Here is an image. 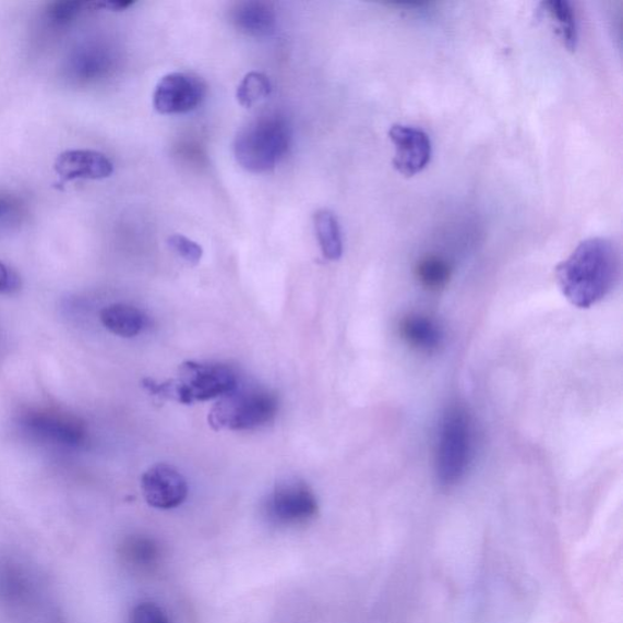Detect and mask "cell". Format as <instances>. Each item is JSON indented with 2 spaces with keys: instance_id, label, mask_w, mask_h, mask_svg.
Returning <instances> with one entry per match:
<instances>
[{
  "instance_id": "44dd1931",
  "label": "cell",
  "mask_w": 623,
  "mask_h": 623,
  "mask_svg": "<svg viewBox=\"0 0 623 623\" xmlns=\"http://www.w3.org/2000/svg\"><path fill=\"white\" fill-rule=\"evenodd\" d=\"M167 242L177 255L190 263V265L195 266L203 259V248L182 235H173L168 238Z\"/></svg>"
},
{
  "instance_id": "d6986e66",
  "label": "cell",
  "mask_w": 623,
  "mask_h": 623,
  "mask_svg": "<svg viewBox=\"0 0 623 623\" xmlns=\"http://www.w3.org/2000/svg\"><path fill=\"white\" fill-rule=\"evenodd\" d=\"M416 273L422 287L439 290L446 287L452 269L447 261L438 256H429L418 263Z\"/></svg>"
},
{
  "instance_id": "7c38bea8",
  "label": "cell",
  "mask_w": 623,
  "mask_h": 623,
  "mask_svg": "<svg viewBox=\"0 0 623 623\" xmlns=\"http://www.w3.org/2000/svg\"><path fill=\"white\" fill-rule=\"evenodd\" d=\"M26 426L35 434L63 445L77 446L84 439V430L77 420L50 414L31 415Z\"/></svg>"
},
{
  "instance_id": "8992f818",
  "label": "cell",
  "mask_w": 623,
  "mask_h": 623,
  "mask_svg": "<svg viewBox=\"0 0 623 623\" xmlns=\"http://www.w3.org/2000/svg\"><path fill=\"white\" fill-rule=\"evenodd\" d=\"M266 512L271 522L278 525H304L319 514V501L308 483L287 480L279 482L268 495Z\"/></svg>"
},
{
  "instance_id": "4fadbf2b",
  "label": "cell",
  "mask_w": 623,
  "mask_h": 623,
  "mask_svg": "<svg viewBox=\"0 0 623 623\" xmlns=\"http://www.w3.org/2000/svg\"><path fill=\"white\" fill-rule=\"evenodd\" d=\"M399 334L410 347L421 352H435L443 343L442 327L428 315H407L399 324Z\"/></svg>"
},
{
  "instance_id": "ba28073f",
  "label": "cell",
  "mask_w": 623,
  "mask_h": 623,
  "mask_svg": "<svg viewBox=\"0 0 623 623\" xmlns=\"http://www.w3.org/2000/svg\"><path fill=\"white\" fill-rule=\"evenodd\" d=\"M395 145L394 167L406 177L424 171L431 160L432 144L427 132L414 125L394 124L388 131Z\"/></svg>"
},
{
  "instance_id": "277c9868",
  "label": "cell",
  "mask_w": 623,
  "mask_h": 623,
  "mask_svg": "<svg viewBox=\"0 0 623 623\" xmlns=\"http://www.w3.org/2000/svg\"><path fill=\"white\" fill-rule=\"evenodd\" d=\"M472 454V428L467 410L459 406L443 416L435 453L436 478L442 486L457 484L469 469Z\"/></svg>"
},
{
  "instance_id": "603a6c76",
  "label": "cell",
  "mask_w": 623,
  "mask_h": 623,
  "mask_svg": "<svg viewBox=\"0 0 623 623\" xmlns=\"http://www.w3.org/2000/svg\"><path fill=\"white\" fill-rule=\"evenodd\" d=\"M21 280L17 274L0 262V293L10 295L19 291Z\"/></svg>"
},
{
  "instance_id": "8fae6325",
  "label": "cell",
  "mask_w": 623,
  "mask_h": 623,
  "mask_svg": "<svg viewBox=\"0 0 623 623\" xmlns=\"http://www.w3.org/2000/svg\"><path fill=\"white\" fill-rule=\"evenodd\" d=\"M230 17L237 29L250 37H269L277 28L276 13L268 3H237L231 10Z\"/></svg>"
},
{
  "instance_id": "3957f363",
  "label": "cell",
  "mask_w": 623,
  "mask_h": 623,
  "mask_svg": "<svg viewBox=\"0 0 623 623\" xmlns=\"http://www.w3.org/2000/svg\"><path fill=\"white\" fill-rule=\"evenodd\" d=\"M144 386L154 395L190 405L196 400L225 397L239 385L236 372L226 364L188 362L181 367L178 379L164 384L145 380Z\"/></svg>"
},
{
  "instance_id": "2e32d148",
  "label": "cell",
  "mask_w": 623,
  "mask_h": 623,
  "mask_svg": "<svg viewBox=\"0 0 623 623\" xmlns=\"http://www.w3.org/2000/svg\"><path fill=\"white\" fill-rule=\"evenodd\" d=\"M314 228L323 256L330 261H339L344 252V242L339 220L334 213L326 208L316 211Z\"/></svg>"
},
{
  "instance_id": "30bf717a",
  "label": "cell",
  "mask_w": 623,
  "mask_h": 623,
  "mask_svg": "<svg viewBox=\"0 0 623 623\" xmlns=\"http://www.w3.org/2000/svg\"><path fill=\"white\" fill-rule=\"evenodd\" d=\"M60 183L91 179L100 181L113 173V165L107 155L95 151H68L61 153L55 163Z\"/></svg>"
},
{
  "instance_id": "cb8c5ba5",
  "label": "cell",
  "mask_w": 623,
  "mask_h": 623,
  "mask_svg": "<svg viewBox=\"0 0 623 623\" xmlns=\"http://www.w3.org/2000/svg\"><path fill=\"white\" fill-rule=\"evenodd\" d=\"M135 2L133 0H113V2L107 3H93L95 8H103L111 10V12H124V10L133 7Z\"/></svg>"
},
{
  "instance_id": "9c48e42d",
  "label": "cell",
  "mask_w": 623,
  "mask_h": 623,
  "mask_svg": "<svg viewBox=\"0 0 623 623\" xmlns=\"http://www.w3.org/2000/svg\"><path fill=\"white\" fill-rule=\"evenodd\" d=\"M142 491L146 503L153 508L175 510L187 500L188 483L175 467L160 463L144 472Z\"/></svg>"
},
{
  "instance_id": "7a4b0ae2",
  "label": "cell",
  "mask_w": 623,
  "mask_h": 623,
  "mask_svg": "<svg viewBox=\"0 0 623 623\" xmlns=\"http://www.w3.org/2000/svg\"><path fill=\"white\" fill-rule=\"evenodd\" d=\"M291 129L278 113H267L252 120L239 131L235 141L238 164L251 173H266L287 155Z\"/></svg>"
},
{
  "instance_id": "d4e9b609",
  "label": "cell",
  "mask_w": 623,
  "mask_h": 623,
  "mask_svg": "<svg viewBox=\"0 0 623 623\" xmlns=\"http://www.w3.org/2000/svg\"><path fill=\"white\" fill-rule=\"evenodd\" d=\"M14 202L5 195H0V219L8 216L14 209Z\"/></svg>"
},
{
  "instance_id": "5b68a950",
  "label": "cell",
  "mask_w": 623,
  "mask_h": 623,
  "mask_svg": "<svg viewBox=\"0 0 623 623\" xmlns=\"http://www.w3.org/2000/svg\"><path fill=\"white\" fill-rule=\"evenodd\" d=\"M279 400L269 390L236 388L211 410L209 424L216 430H255L276 419Z\"/></svg>"
},
{
  "instance_id": "52a82bcc",
  "label": "cell",
  "mask_w": 623,
  "mask_h": 623,
  "mask_svg": "<svg viewBox=\"0 0 623 623\" xmlns=\"http://www.w3.org/2000/svg\"><path fill=\"white\" fill-rule=\"evenodd\" d=\"M206 97V84L185 72H172L158 81L153 105L161 115H184L196 110Z\"/></svg>"
},
{
  "instance_id": "ac0fdd59",
  "label": "cell",
  "mask_w": 623,
  "mask_h": 623,
  "mask_svg": "<svg viewBox=\"0 0 623 623\" xmlns=\"http://www.w3.org/2000/svg\"><path fill=\"white\" fill-rule=\"evenodd\" d=\"M272 93V83L265 73L251 71L242 79L237 88V99L242 108L251 109Z\"/></svg>"
},
{
  "instance_id": "6da1fadb",
  "label": "cell",
  "mask_w": 623,
  "mask_h": 623,
  "mask_svg": "<svg viewBox=\"0 0 623 623\" xmlns=\"http://www.w3.org/2000/svg\"><path fill=\"white\" fill-rule=\"evenodd\" d=\"M620 269L616 247L606 238H590L556 267V281L570 303L590 309L615 288Z\"/></svg>"
},
{
  "instance_id": "e0dca14e",
  "label": "cell",
  "mask_w": 623,
  "mask_h": 623,
  "mask_svg": "<svg viewBox=\"0 0 623 623\" xmlns=\"http://www.w3.org/2000/svg\"><path fill=\"white\" fill-rule=\"evenodd\" d=\"M109 67V58L98 48H87L71 59L69 71L73 79L87 82L100 77Z\"/></svg>"
},
{
  "instance_id": "ffe728a7",
  "label": "cell",
  "mask_w": 623,
  "mask_h": 623,
  "mask_svg": "<svg viewBox=\"0 0 623 623\" xmlns=\"http://www.w3.org/2000/svg\"><path fill=\"white\" fill-rule=\"evenodd\" d=\"M89 3L83 2H57L47 9V17L52 24L62 26L68 25L83 12L84 8Z\"/></svg>"
},
{
  "instance_id": "5bb4252c",
  "label": "cell",
  "mask_w": 623,
  "mask_h": 623,
  "mask_svg": "<svg viewBox=\"0 0 623 623\" xmlns=\"http://www.w3.org/2000/svg\"><path fill=\"white\" fill-rule=\"evenodd\" d=\"M100 321L107 330L121 337H134L140 335L145 325V314L125 303H115L108 305L100 312Z\"/></svg>"
},
{
  "instance_id": "9a60e30c",
  "label": "cell",
  "mask_w": 623,
  "mask_h": 623,
  "mask_svg": "<svg viewBox=\"0 0 623 623\" xmlns=\"http://www.w3.org/2000/svg\"><path fill=\"white\" fill-rule=\"evenodd\" d=\"M542 5V12L551 19L554 31L563 46L575 51L578 41L577 21L572 4L565 0H549Z\"/></svg>"
},
{
  "instance_id": "7402d4cb",
  "label": "cell",
  "mask_w": 623,
  "mask_h": 623,
  "mask_svg": "<svg viewBox=\"0 0 623 623\" xmlns=\"http://www.w3.org/2000/svg\"><path fill=\"white\" fill-rule=\"evenodd\" d=\"M131 623H171L168 620L165 611L152 603V601H144L136 606L131 615Z\"/></svg>"
}]
</instances>
